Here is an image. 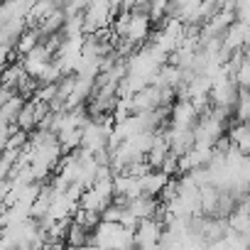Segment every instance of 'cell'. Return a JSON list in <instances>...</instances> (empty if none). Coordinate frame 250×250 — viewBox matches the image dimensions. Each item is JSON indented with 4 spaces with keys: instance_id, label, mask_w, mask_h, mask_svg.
I'll use <instances>...</instances> for the list:
<instances>
[{
    "instance_id": "cell-3",
    "label": "cell",
    "mask_w": 250,
    "mask_h": 250,
    "mask_svg": "<svg viewBox=\"0 0 250 250\" xmlns=\"http://www.w3.org/2000/svg\"><path fill=\"white\" fill-rule=\"evenodd\" d=\"M115 20V10L110 0H91L83 10V35H93L98 30L110 27Z\"/></svg>"
},
{
    "instance_id": "cell-16",
    "label": "cell",
    "mask_w": 250,
    "mask_h": 250,
    "mask_svg": "<svg viewBox=\"0 0 250 250\" xmlns=\"http://www.w3.org/2000/svg\"><path fill=\"white\" fill-rule=\"evenodd\" d=\"M245 199L250 201V184H248V189H245Z\"/></svg>"
},
{
    "instance_id": "cell-11",
    "label": "cell",
    "mask_w": 250,
    "mask_h": 250,
    "mask_svg": "<svg viewBox=\"0 0 250 250\" xmlns=\"http://www.w3.org/2000/svg\"><path fill=\"white\" fill-rule=\"evenodd\" d=\"M91 235H93V233H91L88 228H83V226H79V223L71 221V223H69V230H66V245L81 250V248H86V245L91 243Z\"/></svg>"
},
{
    "instance_id": "cell-13",
    "label": "cell",
    "mask_w": 250,
    "mask_h": 250,
    "mask_svg": "<svg viewBox=\"0 0 250 250\" xmlns=\"http://www.w3.org/2000/svg\"><path fill=\"white\" fill-rule=\"evenodd\" d=\"M13 59V47H5V44H0V71H3Z\"/></svg>"
},
{
    "instance_id": "cell-9",
    "label": "cell",
    "mask_w": 250,
    "mask_h": 250,
    "mask_svg": "<svg viewBox=\"0 0 250 250\" xmlns=\"http://www.w3.org/2000/svg\"><path fill=\"white\" fill-rule=\"evenodd\" d=\"M213 160V147H201V145H194L189 152H184L179 157V172L189 174L194 169H201V167H208Z\"/></svg>"
},
{
    "instance_id": "cell-14",
    "label": "cell",
    "mask_w": 250,
    "mask_h": 250,
    "mask_svg": "<svg viewBox=\"0 0 250 250\" xmlns=\"http://www.w3.org/2000/svg\"><path fill=\"white\" fill-rule=\"evenodd\" d=\"M152 0H135V5H150Z\"/></svg>"
},
{
    "instance_id": "cell-4",
    "label": "cell",
    "mask_w": 250,
    "mask_h": 250,
    "mask_svg": "<svg viewBox=\"0 0 250 250\" xmlns=\"http://www.w3.org/2000/svg\"><path fill=\"white\" fill-rule=\"evenodd\" d=\"M162 233L165 226L155 218H143L135 230H133V240H135V250H160L162 245Z\"/></svg>"
},
{
    "instance_id": "cell-17",
    "label": "cell",
    "mask_w": 250,
    "mask_h": 250,
    "mask_svg": "<svg viewBox=\"0 0 250 250\" xmlns=\"http://www.w3.org/2000/svg\"><path fill=\"white\" fill-rule=\"evenodd\" d=\"M245 91H248V93H250V86H248V88H245Z\"/></svg>"
},
{
    "instance_id": "cell-1",
    "label": "cell",
    "mask_w": 250,
    "mask_h": 250,
    "mask_svg": "<svg viewBox=\"0 0 250 250\" xmlns=\"http://www.w3.org/2000/svg\"><path fill=\"white\" fill-rule=\"evenodd\" d=\"M91 243L101 245V248H108V250H128V248H135V240H133V228H125L120 223H108V221H101L91 235Z\"/></svg>"
},
{
    "instance_id": "cell-15",
    "label": "cell",
    "mask_w": 250,
    "mask_h": 250,
    "mask_svg": "<svg viewBox=\"0 0 250 250\" xmlns=\"http://www.w3.org/2000/svg\"><path fill=\"white\" fill-rule=\"evenodd\" d=\"M54 3H57V5H59V8H64V5H66V3H69V0H54Z\"/></svg>"
},
{
    "instance_id": "cell-18",
    "label": "cell",
    "mask_w": 250,
    "mask_h": 250,
    "mask_svg": "<svg viewBox=\"0 0 250 250\" xmlns=\"http://www.w3.org/2000/svg\"><path fill=\"white\" fill-rule=\"evenodd\" d=\"M0 3H3V0H0Z\"/></svg>"
},
{
    "instance_id": "cell-8",
    "label": "cell",
    "mask_w": 250,
    "mask_h": 250,
    "mask_svg": "<svg viewBox=\"0 0 250 250\" xmlns=\"http://www.w3.org/2000/svg\"><path fill=\"white\" fill-rule=\"evenodd\" d=\"M199 120V110L194 108L191 101H174V105L169 108V125L172 128H194Z\"/></svg>"
},
{
    "instance_id": "cell-2",
    "label": "cell",
    "mask_w": 250,
    "mask_h": 250,
    "mask_svg": "<svg viewBox=\"0 0 250 250\" xmlns=\"http://www.w3.org/2000/svg\"><path fill=\"white\" fill-rule=\"evenodd\" d=\"M226 133V123L221 118H216L211 110L199 113V120L194 125V140L201 147H216V143L223 138Z\"/></svg>"
},
{
    "instance_id": "cell-12",
    "label": "cell",
    "mask_w": 250,
    "mask_h": 250,
    "mask_svg": "<svg viewBox=\"0 0 250 250\" xmlns=\"http://www.w3.org/2000/svg\"><path fill=\"white\" fill-rule=\"evenodd\" d=\"M42 44V32L37 30V27H27L25 32H22V37L18 40V52L25 57L27 52H32L35 47H40Z\"/></svg>"
},
{
    "instance_id": "cell-7",
    "label": "cell",
    "mask_w": 250,
    "mask_h": 250,
    "mask_svg": "<svg viewBox=\"0 0 250 250\" xmlns=\"http://www.w3.org/2000/svg\"><path fill=\"white\" fill-rule=\"evenodd\" d=\"M52 62H54V54H52L44 44L35 47L32 52H27V54L22 57V66H25V71H27L32 79H40Z\"/></svg>"
},
{
    "instance_id": "cell-6",
    "label": "cell",
    "mask_w": 250,
    "mask_h": 250,
    "mask_svg": "<svg viewBox=\"0 0 250 250\" xmlns=\"http://www.w3.org/2000/svg\"><path fill=\"white\" fill-rule=\"evenodd\" d=\"M162 133H165V138H167V143H169V150H172L177 157H182L184 152H189V150L196 145V140H194V128H172V125H167Z\"/></svg>"
},
{
    "instance_id": "cell-5",
    "label": "cell",
    "mask_w": 250,
    "mask_h": 250,
    "mask_svg": "<svg viewBox=\"0 0 250 250\" xmlns=\"http://www.w3.org/2000/svg\"><path fill=\"white\" fill-rule=\"evenodd\" d=\"M248 42H250V22L235 20V22L226 30V35H223V52H226V54L240 52V49L248 47Z\"/></svg>"
},
{
    "instance_id": "cell-10",
    "label": "cell",
    "mask_w": 250,
    "mask_h": 250,
    "mask_svg": "<svg viewBox=\"0 0 250 250\" xmlns=\"http://www.w3.org/2000/svg\"><path fill=\"white\" fill-rule=\"evenodd\" d=\"M169 182V177L165 174V172H160V169H150L145 177H140V184H143V196H160L162 194V189H165V184Z\"/></svg>"
}]
</instances>
